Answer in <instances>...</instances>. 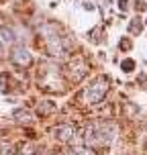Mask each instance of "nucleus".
Returning a JSON list of instances; mask_svg holds the SVG:
<instances>
[{
	"mask_svg": "<svg viewBox=\"0 0 147 155\" xmlns=\"http://www.w3.org/2000/svg\"><path fill=\"white\" fill-rule=\"evenodd\" d=\"M106 90H109V80H106L104 76L96 78L92 84L86 88V92H84V100L88 102V104H98V102L104 98Z\"/></svg>",
	"mask_w": 147,
	"mask_h": 155,
	"instance_id": "1",
	"label": "nucleus"
},
{
	"mask_svg": "<svg viewBox=\"0 0 147 155\" xmlns=\"http://www.w3.org/2000/svg\"><path fill=\"white\" fill-rule=\"evenodd\" d=\"M10 59L16 63V65H29L31 63V53L25 49V47H16L12 55H10Z\"/></svg>",
	"mask_w": 147,
	"mask_h": 155,
	"instance_id": "2",
	"label": "nucleus"
},
{
	"mask_svg": "<svg viewBox=\"0 0 147 155\" xmlns=\"http://www.w3.org/2000/svg\"><path fill=\"white\" fill-rule=\"evenodd\" d=\"M53 133H55V137H57L59 141H70L72 135H74V129H72L70 124H59Z\"/></svg>",
	"mask_w": 147,
	"mask_h": 155,
	"instance_id": "3",
	"label": "nucleus"
},
{
	"mask_svg": "<svg viewBox=\"0 0 147 155\" xmlns=\"http://www.w3.org/2000/svg\"><path fill=\"white\" fill-rule=\"evenodd\" d=\"M0 43L6 47V45H12L15 43V37H12V31H6V29H2L0 31Z\"/></svg>",
	"mask_w": 147,
	"mask_h": 155,
	"instance_id": "4",
	"label": "nucleus"
},
{
	"mask_svg": "<svg viewBox=\"0 0 147 155\" xmlns=\"http://www.w3.org/2000/svg\"><path fill=\"white\" fill-rule=\"evenodd\" d=\"M125 71H133V68H135V61H131V59H127V61L123 63Z\"/></svg>",
	"mask_w": 147,
	"mask_h": 155,
	"instance_id": "5",
	"label": "nucleus"
}]
</instances>
